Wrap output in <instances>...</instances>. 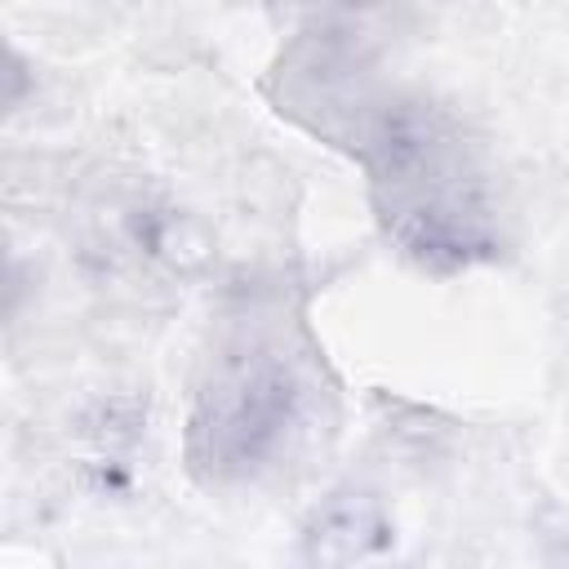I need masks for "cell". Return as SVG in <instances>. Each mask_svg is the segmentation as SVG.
<instances>
[{
    "label": "cell",
    "instance_id": "1",
    "mask_svg": "<svg viewBox=\"0 0 569 569\" xmlns=\"http://www.w3.org/2000/svg\"><path fill=\"white\" fill-rule=\"evenodd\" d=\"M365 160L391 236L422 262L458 267L489 249L480 182L449 120L427 102L382 107Z\"/></svg>",
    "mask_w": 569,
    "mask_h": 569
},
{
    "label": "cell",
    "instance_id": "3",
    "mask_svg": "<svg viewBox=\"0 0 569 569\" xmlns=\"http://www.w3.org/2000/svg\"><path fill=\"white\" fill-rule=\"evenodd\" d=\"M107 231L98 240V253L120 276H182L196 258V244L182 236V222L173 209H160L151 200H120L107 209Z\"/></svg>",
    "mask_w": 569,
    "mask_h": 569
},
{
    "label": "cell",
    "instance_id": "4",
    "mask_svg": "<svg viewBox=\"0 0 569 569\" xmlns=\"http://www.w3.org/2000/svg\"><path fill=\"white\" fill-rule=\"evenodd\" d=\"M391 547V525L373 493L342 489L333 493L302 533L307 569H373Z\"/></svg>",
    "mask_w": 569,
    "mask_h": 569
},
{
    "label": "cell",
    "instance_id": "2",
    "mask_svg": "<svg viewBox=\"0 0 569 569\" xmlns=\"http://www.w3.org/2000/svg\"><path fill=\"white\" fill-rule=\"evenodd\" d=\"M307 382L289 356L267 347L231 351L213 365L196 418L191 458L218 480H253L289 453L307 422Z\"/></svg>",
    "mask_w": 569,
    "mask_h": 569
}]
</instances>
